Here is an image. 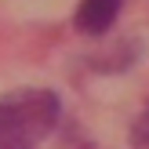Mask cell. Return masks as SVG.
I'll use <instances>...</instances> for the list:
<instances>
[{
    "label": "cell",
    "mask_w": 149,
    "mask_h": 149,
    "mask_svg": "<svg viewBox=\"0 0 149 149\" xmlns=\"http://www.w3.org/2000/svg\"><path fill=\"white\" fill-rule=\"evenodd\" d=\"M62 102L47 87H18L0 98V149H36L58 127Z\"/></svg>",
    "instance_id": "6da1fadb"
},
{
    "label": "cell",
    "mask_w": 149,
    "mask_h": 149,
    "mask_svg": "<svg viewBox=\"0 0 149 149\" xmlns=\"http://www.w3.org/2000/svg\"><path fill=\"white\" fill-rule=\"evenodd\" d=\"M120 15V0H80L77 7V29L84 36H106Z\"/></svg>",
    "instance_id": "7a4b0ae2"
},
{
    "label": "cell",
    "mask_w": 149,
    "mask_h": 149,
    "mask_svg": "<svg viewBox=\"0 0 149 149\" xmlns=\"http://www.w3.org/2000/svg\"><path fill=\"white\" fill-rule=\"evenodd\" d=\"M135 55H138V40H116L109 51L91 55V65H95V69H102V73H116V69L135 65Z\"/></svg>",
    "instance_id": "3957f363"
},
{
    "label": "cell",
    "mask_w": 149,
    "mask_h": 149,
    "mask_svg": "<svg viewBox=\"0 0 149 149\" xmlns=\"http://www.w3.org/2000/svg\"><path fill=\"white\" fill-rule=\"evenodd\" d=\"M131 149H149V102L142 106V113L135 116V124H131Z\"/></svg>",
    "instance_id": "277c9868"
}]
</instances>
